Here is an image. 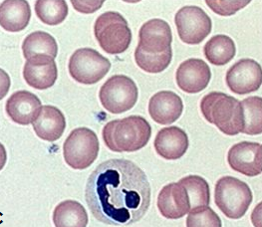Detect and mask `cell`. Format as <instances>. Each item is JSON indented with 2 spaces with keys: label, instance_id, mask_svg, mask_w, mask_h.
Listing matches in <instances>:
<instances>
[{
  "label": "cell",
  "instance_id": "6da1fadb",
  "mask_svg": "<svg viewBox=\"0 0 262 227\" xmlns=\"http://www.w3.org/2000/svg\"><path fill=\"white\" fill-rule=\"evenodd\" d=\"M150 195L146 172L124 158H113L98 166L90 174L85 190V199L94 217L115 226L140 221L150 208Z\"/></svg>",
  "mask_w": 262,
  "mask_h": 227
},
{
  "label": "cell",
  "instance_id": "7a4b0ae2",
  "mask_svg": "<svg viewBox=\"0 0 262 227\" xmlns=\"http://www.w3.org/2000/svg\"><path fill=\"white\" fill-rule=\"evenodd\" d=\"M150 135V125L141 116H130L111 121L102 132L105 145L115 152L139 151L147 146Z\"/></svg>",
  "mask_w": 262,
  "mask_h": 227
},
{
  "label": "cell",
  "instance_id": "3957f363",
  "mask_svg": "<svg viewBox=\"0 0 262 227\" xmlns=\"http://www.w3.org/2000/svg\"><path fill=\"white\" fill-rule=\"evenodd\" d=\"M201 111L206 121L227 135H235L244 130V111L241 102L229 95L211 92L201 102Z\"/></svg>",
  "mask_w": 262,
  "mask_h": 227
},
{
  "label": "cell",
  "instance_id": "277c9868",
  "mask_svg": "<svg viewBox=\"0 0 262 227\" xmlns=\"http://www.w3.org/2000/svg\"><path fill=\"white\" fill-rule=\"evenodd\" d=\"M94 34L100 47L109 54L125 52L132 42V31L127 20L114 11L105 12L97 18Z\"/></svg>",
  "mask_w": 262,
  "mask_h": 227
},
{
  "label": "cell",
  "instance_id": "5b68a950",
  "mask_svg": "<svg viewBox=\"0 0 262 227\" xmlns=\"http://www.w3.org/2000/svg\"><path fill=\"white\" fill-rule=\"evenodd\" d=\"M214 201L226 217L239 219L245 215L252 202V192L241 179L224 176L215 185Z\"/></svg>",
  "mask_w": 262,
  "mask_h": 227
},
{
  "label": "cell",
  "instance_id": "8992f818",
  "mask_svg": "<svg viewBox=\"0 0 262 227\" xmlns=\"http://www.w3.org/2000/svg\"><path fill=\"white\" fill-rule=\"evenodd\" d=\"M100 144L97 134L88 128L73 130L63 146L66 164L74 170L89 168L98 157Z\"/></svg>",
  "mask_w": 262,
  "mask_h": 227
},
{
  "label": "cell",
  "instance_id": "52a82bcc",
  "mask_svg": "<svg viewBox=\"0 0 262 227\" xmlns=\"http://www.w3.org/2000/svg\"><path fill=\"white\" fill-rule=\"evenodd\" d=\"M138 87L128 76L115 75L101 87L99 98L110 113L122 114L131 110L138 100Z\"/></svg>",
  "mask_w": 262,
  "mask_h": 227
},
{
  "label": "cell",
  "instance_id": "ba28073f",
  "mask_svg": "<svg viewBox=\"0 0 262 227\" xmlns=\"http://www.w3.org/2000/svg\"><path fill=\"white\" fill-rule=\"evenodd\" d=\"M69 73L80 84L93 85L108 74L111 63L91 48L76 50L69 60Z\"/></svg>",
  "mask_w": 262,
  "mask_h": 227
},
{
  "label": "cell",
  "instance_id": "9c48e42d",
  "mask_svg": "<svg viewBox=\"0 0 262 227\" xmlns=\"http://www.w3.org/2000/svg\"><path fill=\"white\" fill-rule=\"evenodd\" d=\"M181 40L189 45L202 43L211 32V19L199 6H185L174 17Z\"/></svg>",
  "mask_w": 262,
  "mask_h": 227
},
{
  "label": "cell",
  "instance_id": "30bf717a",
  "mask_svg": "<svg viewBox=\"0 0 262 227\" xmlns=\"http://www.w3.org/2000/svg\"><path fill=\"white\" fill-rule=\"evenodd\" d=\"M225 81L229 90L235 94L255 92L261 86V67L255 60L242 59L228 69Z\"/></svg>",
  "mask_w": 262,
  "mask_h": 227
},
{
  "label": "cell",
  "instance_id": "8fae6325",
  "mask_svg": "<svg viewBox=\"0 0 262 227\" xmlns=\"http://www.w3.org/2000/svg\"><path fill=\"white\" fill-rule=\"evenodd\" d=\"M229 167L246 176H256L262 171V148L258 143L242 142L230 148L227 154Z\"/></svg>",
  "mask_w": 262,
  "mask_h": 227
},
{
  "label": "cell",
  "instance_id": "7c38bea8",
  "mask_svg": "<svg viewBox=\"0 0 262 227\" xmlns=\"http://www.w3.org/2000/svg\"><path fill=\"white\" fill-rule=\"evenodd\" d=\"M176 79L181 90L188 94H196L208 86L211 72L204 60L192 58L187 59L179 66Z\"/></svg>",
  "mask_w": 262,
  "mask_h": 227
},
{
  "label": "cell",
  "instance_id": "4fadbf2b",
  "mask_svg": "<svg viewBox=\"0 0 262 227\" xmlns=\"http://www.w3.org/2000/svg\"><path fill=\"white\" fill-rule=\"evenodd\" d=\"M171 42L169 23L163 19H151L140 29L138 48L147 53H164L171 49Z\"/></svg>",
  "mask_w": 262,
  "mask_h": 227
},
{
  "label": "cell",
  "instance_id": "5bb4252c",
  "mask_svg": "<svg viewBox=\"0 0 262 227\" xmlns=\"http://www.w3.org/2000/svg\"><path fill=\"white\" fill-rule=\"evenodd\" d=\"M158 208L168 219H179L190 211L189 199L186 189L179 183L164 187L158 195Z\"/></svg>",
  "mask_w": 262,
  "mask_h": 227
},
{
  "label": "cell",
  "instance_id": "9a60e30c",
  "mask_svg": "<svg viewBox=\"0 0 262 227\" xmlns=\"http://www.w3.org/2000/svg\"><path fill=\"white\" fill-rule=\"evenodd\" d=\"M42 106L37 96L28 91H18L6 102V113L16 124L27 126L33 124Z\"/></svg>",
  "mask_w": 262,
  "mask_h": 227
},
{
  "label": "cell",
  "instance_id": "2e32d148",
  "mask_svg": "<svg viewBox=\"0 0 262 227\" xmlns=\"http://www.w3.org/2000/svg\"><path fill=\"white\" fill-rule=\"evenodd\" d=\"M184 111L181 97L170 91H162L154 95L149 102L151 119L160 125H169L180 119Z\"/></svg>",
  "mask_w": 262,
  "mask_h": 227
},
{
  "label": "cell",
  "instance_id": "e0dca14e",
  "mask_svg": "<svg viewBox=\"0 0 262 227\" xmlns=\"http://www.w3.org/2000/svg\"><path fill=\"white\" fill-rule=\"evenodd\" d=\"M23 77L30 87L37 90H46L56 82V62L46 57L28 60L24 65Z\"/></svg>",
  "mask_w": 262,
  "mask_h": 227
},
{
  "label": "cell",
  "instance_id": "ac0fdd59",
  "mask_svg": "<svg viewBox=\"0 0 262 227\" xmlns=\"http://www.w3.org/2000/svg\"><path fill=\"white\" fill-rule=\"evenodd\" d=\"M187 132L178 127L162 129L155 139V149L162 157L174 161L181 158L188 149Z\"/></svg>",
  "mask_w": 262,
  "mask_h": 227
},
{
  "label": "cell",
  "instance_id": "d6986e66",
  "mask_svg": "<svg viewBox=\"0 0 262 227\" xmlns=\"http://www.w3.org/2000/svg\"><path fill=\"white\" fill-rule=\"evenodd\" d=\"M33 129L41 140L55 142L66 129L65 116L54 106H43L33 122Z\"/></svg>",
  "mask_w": 262,
  "mask_h": 227
},
{
  "label": "cell",
  "instance_id": "ffe728a7",
  "mask_svg": "<svg viewBox=\"0 0 262 227\" xmlns=\"http://www.w3.org/2000/svg\"><path fill=\"white\" fill-rule=\"evenodd\" d=\"M31 9L27 1L7 0L0 4V26L9 32H19L27 27Z\"/></svg>",
  "mask_w": 262,
  "mask_h": 227
},
{
  "label": "cell",
  "instance_id": "44dd1931",
  "mask_svg": "<svg viewBox=\"0 0 262 227\" xmlns=\"http://www.w3.org/2000/svg\"><path fill=\"white\" fill-rule=\"evenodd\" d=\"M22 51L27 61L43 57L54 60L58 53V45L55 38L49 33L35 31L24 39Z\"/></svg>",
  "mask_w": 262,
  "mask_h": 227
},
{
  "label": "cell",
  "instance_id": "7402d4cb",
  "mask_svg": "<svg viewBox=\"0 0 262 227\" xmlns=\"http://www.w3.org/2000/svg\"><path fill=\"white\" fill-rule=\"evenodd\" d=\"M88 222L86 209L75 200H65L54 209L53 223L55 227H87Z\"/></svg>",
  "mask_w": 262,
  "mask_h": 227
},
{
  "label": "cell",
  "instance_id": "603a6c76",
  "mask_svg": "<svg viewBox=\"0 0 262 227\" xmlns=\"http://www.w3.org/2000/svg\"><path fill=\"white\" fill-rule=\"evenodd\" d=\"M204 53L207 61L212 65L224 66L235 56V43L229 36L215 35L207 41L204 47Z\"/></svg>",
  "mask_w": 262,
  "mask_h": 227
},
{
  "label": "cell",
  "instance_id": "cb8c5ba5",
  "mask_svg": "<svg viewBox=\"0 0 262 227\" xmlns=\"http://www.w3.org/2000/svg\"><path fill=\"white\" fill-rule=\"evenodd\" d=\"M181 184L187 190L190 210L194 208L208 207L210 202V190L206 179L200 175H187L180 179Z\"/></svg>",
  "mask_w": 262,
  "mask_h": 227
},
{
  "label": "cell",
  "instance_id": "d4e9b609",
  "mask_svg": "<svg viewBox=\"0 0 262 227\" xmlns=\"http://www.w3.org/2000/svg\"><path fill=\"white\" fill-rule=\"evenodd\" d=\"M35 12L43 23L55 26L62 23L68 15V5L64 0H38Z\"/></svg>",
  "mask_w": 262,
  "mask_h": 227
},
{
  "label": "cell",
  "instance_id": "484cf974",
  "mask_svg": "<svg viewBox=\"0 0 262 227\" xmlns=\"http://www.w3.org/2000/svg\"><path fill=\"white\" fill-rule=\"evenodd\" d=\"M244 111V130L246 134L254 135L262 132V101L260 97H249L241 102Z\"/></svg>",
  "mask_w": 262,
  "mask_h": 227
},
{
  "label": "cell",
  "instance_id": "4316f807",
  "mask_svg": "<svg viewBox=\"0 0 262 227\" xmlns=\"http://www.w3.org/2000/svg\"><path fill=\"white\" fill-rule=\"evenodd\" d=\"M172 50L169 49L164 53H147L137 47L135 51V60L137 65L148 73H161L165 71L170 64Z\"/></svg>",
  "mask_w": 262,
  "mask_h": 227
},
{
  "label": "cell",
  "instance_id": "83f0119b",
  "mask_svg": "<svg viewBox=\"0 0 262 227\" xmlns=\"http://www.w3.org/2000/svg\"><path fill=\"white\" fill-rule=\"evenodd\" d=\"M187 227H223V223L215 211L209 207H203L189 211Z\"/></svg>",
  "mask_w": 262,
  "mask_h": 227
},
{
  "label": "cell",
  "instance_id": "f1b7e54d",
  "mask_svg": "<svg viewBox=\"0 0 262 227\" xmlns=\"http://www.w3.org/2000/svg\"><path fill=\"white\" fill-rule=\"evenodd\" d=\"M207 6L216 14L222 16H230L235 14L238 10L244 8L250 1H219V0H206Z\"/></svg>",
  "mask_w": 262,
  "mask_h": 227
},
{
  "label": "cell",
  "instance_id": "f546056e",
  "mask_svg": "<svg viewBox=\"0 0 262 227\" xmlns=\"http://www.w3.org/2000/svg\"><path fill=\"white\" fill-rule=\"evenodd\" d=\"M74 8L81 13H93L100 9L104 1H71Z\"/></svg>",
  "mask_w": 262,
  "mask_h": 227
},
{
  "label": "cell",
  "instance_id": "4dcf8cb0",
  "mask_svg": "<svg viewBox=\"0 0 262 227\" xmlns=\"http://www.w3.org/2000/svg\"><path fill=\"white\" fill-rule=\"evenodd\" d=\"M10 77L0 68V100H2L10 89Z\"/></svg>",
  "mask_w": 262,
  "mask_h": 227
},
{
  "label": "cell",
  "instance_id": "1f68e13d",
  "mask_svg": "<svg viewBox=\"0 0 262 227\" xmlns=\"http://www.w3.org/2000/svg\"><path fill=\"white\" fill-rule=\"evenodd\" d=\"M7 161V152L4 146L0 143V170H2Z\"/></svg>",
  "mask_w": 262,
  "mask_h": 227
}]
</instances>
